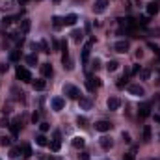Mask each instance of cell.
Here are the masks:
<instances>
[{"mask_svg": "<svg viewBox=\"0 0 160 160\" xmlns=\"http://www.w3.org/2000/svg\"><path fill=\"white\" fill-rule=\"evenodd\" d=\"M71 145H73L75 149H84V145H86V138H82V136H75V138L71 140Z\"/></svg>", "mask_w": 160, "mask_h": 160, "instance_id": "obj_9", "label": "cell"}, {"mask_svg": "<svg viewBox=\"0 0 160 160\" xmlns=\"http://www.w3.org/2000/svg\"><path fill=\"white\" fill-rule=\"evenodd\" d=\"M37 119H39V113H37V112H34V116H32V121H34V123H37Z\"/></svg>", "mask_w": 160, "mask_h": 160, "instance_id": "obj_45", "label": "cell"}, {"mask_svg": "<svg viewBox=\"0 0 160 160\" xmlns=\"http://www.w3.org/2000/svg\"><path fill=\"white\" fill-rule=\"evenodd\" d=\"M35 143H37V145H41V147H45L49 142H47V138H45V134H39L37 138H35Z\"/></svg>", "mask_w": 160, "mask_h": 160, "instance_id": "obj_26", "label": "cell"}, {"mask_svg": "<svg viewBox=\"0 0 160 160\" xmlns=\"http://www.w3.org/2000/svg\"><path fill=\"white\" fill-rule=\"evenodd\" d=\"M128 93L134 95V97H143V95H145V89H143V86H140V84H130V86H128Z\"/></svg>", "mask_w": 160, "mask_h": 160, "instance_id": "obj_4", "label": "cell"}, {"mask_svg": "<svg viewBox=\"0 0 160 160\" xmlns=\"http://www.w3.org/2000/svg\"><path fill=\"white\" fill-rule=\"evenodd\" d=\"M123 140H125V142H130V134H128V132H123Z\"/></svg>", "mask_w": 160, "mask_h": 160, "instance_id": "obj_44", "label": "cell"}, {"mask_svg": "<svg viewBox=\"0 0 160 160\" xmlns=\"http://www.w3.org/2000/svg\"><path fill=\"white\" fill-rule=\"evenodd\" d=\"M138 113H140V117H142V119H145V117L149 116V113H151V104H142Z\"/></svg>", "mask_w": 160, "mask_h": 160, "instance_id": "obj_18", "label": "cell"}, {"mask_svg": "<svg viewBox=\"0 0 160 160\" xmlns=\"http://www.w3.org/2000/svg\"><path fill=\"white\" fill-rule=\"evenodd\" d=\"M112 123L110 121H104V119H101V121H97L95 123V130H99V132H108V130H112Z\"/></svg>", "mask_w": 160, "mask_h": 160, "instance_id": "obj_6", "label": "cell"}, {"mask_svg": "<svg viewBox=\"0 0 160 160\" xmlns=\"http://www.w3.org/2000/svg\"><path fill=\"white\" fill-rule=\"evenodd\" d=\"M39 128H41V132L45 134V132H49V128H50V125H49V123H41V125H39Z\"/></svg>", "mask_w": 160, "mask_h": 160, "instance_id": "obj_38", "label": "cell"}, {"mask_svg": "<svg viewBox=\"0 0 160 160\" xmlns=\"http://www.w3.org/2000/svg\"><path fill=\"white\" fill-rule=\"evenodd\" d=\"M52 47H54V50H58V49H60V43H58V41H56V39H54V41H52Z\"/></svg>", "mask_w": 160, "mask_h": 160, "instance_id": "obj_47", "label": "cell"}, {"mask_svg": "<svg viewBox=\"0 0 160 160\" xmlns=\"http://www.w3.org/2000/svg\"><path fill=\"white\" fill-rule=\"evenodd\" d=\"M145 9H147V15H156V13H158V9H160V6H158L156 2H149Z\"/></svg>", "mask_w": 160, "mask_h": 160, "instance_id": "obj_16", "label": "cell"}, {"mask_svg": "<svg viewBox=\"0 0 160 160\" xmlns=\"http://www.w3.org/2000/svg\"><path fill=\"white\" fill-rule=\"evenodd\" d=\"M41 73H43V76H52V65L50 63H43L41 65Z\"/></svg>", "mask_w": 160, "mask_h": 160, "instance_id": "obj_21", "label": "cell"}, {"mask_svg": "<svg viewBox=\"0 0 160 160\" xmlns=\"http://www.w3.org/2000/svg\"><path fill=\"white\" fill-rule=\"evenodd\" d=\"M19 149L22 151V156H24V158H30L32 156V145L30 143H22Z\"/></svg>", "mask_w": 160, "mask_h": 160, "instance_id": "obj_14", "label": "cell"}, {"mask_svg": "<svg viewBox=\"0 0 160 160\" xmlns=\"http://www.w3.org/2000/svg\"><path fill=\"white\" fill-rule=\"evenodd\" d=\"M0 145H2V147H8V145H9V138H6V136H0Z\"/></svg>", "mask_w": 160, "mask_h": 160, "instance_id": "obj_36", "label": "cell"}, {"mask_svg": "<svg viewBox=\"0 0 160 160\" xmlns=\"http://www.w3.org/2000/svg\"><path fill=\"white\" fill-rule=\"evenodd\" d=\"M117 69H119V61L110 60V61L106 63V71H108V73H113V71H117Z\"/></svg>", "mask_w": 160, "mask_h": 160, "instance_id": "obj_20", "label": "cell"}, {"mask_svg": "<svg viewBox=\"0 0 160 160\" xmlns=\"http://www.w3.org/2000/svg\"><path fill=\"white\" fill-rule=\"evenodd\" d=\"M108 6V0H95L93 4V13H102Z\"/></svg>", "mask_w": 160, "mask_h": 160, "instance_id": "obj_8", "label": "cell"}, {"mask_svg": "<svg viewBox=\"0 0 160 160\" xmlns=\"http://www.w3.org/2000/svg\"><path fill=\"white\" fill-rule=\"evenodd\" d=\"M20 60V50H11L9 52V61H19Z\"/></svg>", "mask_w": 160, "mask_h": 160, "instance_id": "obj_29", "label": "cell"}, {"mask_svg": "<svg viewBox=\"0 0 160 160\" xmlns=\"http://www.w3.org/2000/svg\"><path fill=\"white\" fill-rule=\"evenodd\" d=\"M60 147H61V143H60L58 140H52V143H50V151H52V153H58Z\"/></svg>", "mask_w": 160, "mask_h": 160, "instance_id": "obj_31", "label": "cell"}, {"mask_svg": "<svg viewBox=\"0 0 160 160\" xmlns=\"http://www.w3.org/2000/svg\"><path fill=\"white\" fill-rule=\"evenodd\" d=\"M9 123H8V119H2V121H0V127H8Z\"/></svg>", "mask_w": 160, "mask_h": 160, "instance_id": "obj_50", "label": "cell"}, {"mask_svg": "<svg viewBox=\"0 0 160 160\" xmlns=\"http://www.w3.org/2000/svg\"><path fill=\"white\" fill-rule=\"evenodd\" d=\"M99 145H101L104 151H108V149L113 147V142H112V138H108V136H102V138L99 140Z\"/></svg>", "mask_w": 160, "mask_h": 160, "instance_id": "obj_10", "label": "cell"}, {"mask_svg": "<svg viewBox=\"0 0 160 160\" xmlns=\"http://www.w3.org/2000/svg\"><path fill=\"white\" fill-rule=\"evenodd\" d=\"M140 22H142V24H147L149 20H147V17H140Z\"/></svg>", "mask_w": 160, "mask_h": 160, "instance_id": "obj_49", "label": "cell"}, {"mask_svg": "<svg viewBox=\"0 0 160 160\" xmlns=\"http://www.w3.org/2000/svg\"><path fill=\"white\" fill-rule=\"evenodd\" d=\"M123 160H134V154L132 153H128V154H125V158Z\"/></svg>", "mask_w": 160, "mask_h": 160, "instance_id": "obj_46", "label": "cell"}, {"mask_svg": "<svg viewBox=\"0 0 160 160\" xmlns=\"http://www.w3.org/2000/svg\"><path fill=\"white\" fill-rule=\"evenodd\" d=\"M39 49H41L45 54H49V52H50V49H49V43L45 41V39H41V41H39Z\"/></svg>", "mask_w": 160, "mask_h": 160, "instance_id": "obj_27", "label": "cell"}, {"mask_svg": "<svg viewBox=\"0 0 160 160\" xmlns=\"http://www.w3.org/2000/svg\"><path fill=\"white\" fill-rule=\"evenodd\" d=\"M52 138L60 142V138H61V134H60V130H54V134H52Z\"/></svg>", "mask_w": 160, "mask_h": 160, "instance_id": "obj_42", "label": "cell"}, {"mask_svg": "<svg viewBox=\"0 0 160 160\" xmlns=\"http://www.w3.org/2000/svg\"><path fill=\"white\" fill-rule=\"evenodd\" d=\"M63 67H65V69H67V71H71V69H73V67H75V65H73V61H71V58H67V60L63 61Z\"/></svg>", "mask_w": 160, "mask_h": 160, "instance_id": "obj_34", "label": "cell"}, {"mask_svg": "<svg viewBox=\"0 0 160 160\" xmlns=\"http://www.w3.org/2000/svg\"><path fill=\"white\" fill-rule=\"evenodd\" d=\"M13 20H15V17H4V19H2V24H4V26H9Z\"/></svg>", "mask_w": 160, "mask_h": 160, "instance_id": "obj_35", "label": "cell"}, {"mask_svg": "<svg viewBox=\"0 0 160 160\" xmlns=\"http://www.w3.org/2000/svg\"><path fill=\"white\" fill-rule=\"evenodd\" d=\"M71 35H73V41H75V43H80V41H82V37H84V32H82V30H78V28H75V30L71 32Z\"/></svg>", "mask_w": 160, "mask_h": 160, "instance_id": "obj_22", "label": "cell"}, {"mask_svg": "<svg viewBox=\"0 0 160 160\" xmlns=\"http://www.w3.org/2000/svg\"><path fill=\"white\" fill-rule=\"evenodd\" d=\"M19 151H20V149H17V147L9 149V158H13V160H15V158H19Z\"/></svg>", "mask_w": 160, "mask_h": 160, "instance_id": "obj_33", "label": "cell"}, {"mask_svg": "<svg viewBox=\"0 0 160 160\" xmlns=\"http://www.w3.org/2000/svg\"><path fill=\"white\" fill-rule=\"evenodd\" d=\"M17 78H20L22 82H32V73L22 65H17Z\"/></svg>", "mask_w": 160, "mask_h": 160, "instance_id": "obj_3", "label": "cell"}, {"mask_svg": "<svg viewBox=\"0 0 160 160\" xmlns=\"http://www.w3.org/2000/svg\"><path fill=\"white\" fill-rule=\"evenodd\" d=\"M32 86H34V89H35V91H43L45 87H47V82H45L43 78H37V80H34V82H32Z\"/></svg>", "mask_w": 160, "mask_h": 160, "instance_id": "obj_12", "label": "cell"}, {"mask_svg": "<svg viewBox=\"0 0 160 160\" xmlns=\"http://www.w3.org/2000/svg\"><path fill=\"white\" fill-rule=\"evenodd\" d=\"M54 160H63V158H54Z\"/></svg>", "mask_w": 160, "mask_h": 160, "instance_id": "obj_51", "label": "cell"}, {"mask_svg": "<svg viewBox=\"0 0 160 160\" xmlns=\"http://www.w3.org/2000/svg\"><path fill=\"white\" fill-rule=\"evenodd\" d=\"M19 128H20V117H15V119L11 121V132H13L15 138L19 136Z\"/></svg>", "mask_w": 160, "mask_h": 160, "instance_id": "obj_15", "label": "cell"}, {"mask_svg": "<svg viewBox=\"0 0 160 160\" xmlns=\"http://www.w3.org/2000/svg\"><path fill=\"white\" fill-rule=\"evenodd\" d=\"M78 104H80L82 110H91V106H93V102H91L89 99H86V97H80L78 99Z\"/></svg>", "mask_w": 160, "mask_h": 160, "instance_id": "obj_13", "label": "cell"}, {"mask_svg": "<svg viewBox=\"0 0 160 160\" xmlns=\"http://www.w3.org/2000/svg\"><path fill=\"white\" fill-rule=\"evenodd\" d=\"M104 160H110V158H104Z\"/></svg>", "mask_w": 160, "mask_h": 160, "instance_id": "obj_53", "label": "cell"}, {"mask_svg": "<svg viewBox=\"0 0 160 160\" xmlns=\"http://www.w3.org/2000/svg\"><path fill=\"white\" fill-rule=\"evenodd\" d=\"M37 2H39V0H37Z\"/></svg>", "mask_w": 160, "mask_h": 160, "instance_id": "obj_54", "label": "cell"}, {"mask_svg": "<svg viewBox=\"0 0 160 160\" xmlns=\"http://www.w3.org/2000/svg\"><path fill=\"white\" fill-rule=\"evenodd\" d=\"M30 26H32V22H30L28 19H24V20L20 22V32H22V34H28V32H30Z\"/></svg>", "mask_w": 160, "mask_h": 160, "instance_id": "obj_23", "label": "cell"}, {"mask_svg": "<svg viewBox=\"0 0 160 160\" xmlns=\"http://www.w3.org/2000/svg\"><path fill=\"white\" fill-rule=\"evenodd\" d=\"M149 75H151V71H149V69H143V71H142V78H143V80H147V78H149Z\"/></svg>", "mask_w": 160, "mask_h": 160, "instance_id": "obj_40", "label": "cell"}, {"mask_svg": "<svg viewBox=\"0 0 160 160\" xmlns=\"http://www.w3.org/2000/svg\"><path fill=\"white\" fill-rule=\"evenodd\" d=\"M89 50H91V41L86 43V47L82 49V63H87V58H89Z\"/></svg>", "mask_w": 160, "mask_h": 160, "instance_id": "obj_19", "label": "cell"}, {"mask_svg": "<svg viewBox=\"0 0 160 160\" xmlns=\"http://www.w3.org/2000/svg\"><path fill=\"white\" fill-rule=\"evenodd\" d=\"M13 6V0H0V9H9Z\"/></svg>", "mask_w": 160, "mask_h": 160, "instance_id": "obj_28", "label": "cell"}, {"mask_svg": "<svg viewBox=\"0 0 160 160\" xmlns=\"http://www.w3.org/2000/svg\"><path fill=\"white\" fill-rule=\"evenodd\" d=\"M17 2H19V4H20V6H26V4H28V2H30V0H17Z\"/></svg>", "mask_w": 160, "mask_h": 160, "instance_id": "obj_48", "label": "cell"}, {"mask_svg": "<svg viewBox=\"0 0 160 160\" xmlns=\"http://www.w3.org/2000/svg\"><path fill=\"white\" fill-rule=\"evenodd\" d=\"M8 69H9V65H8V63H0V75L8 73Z\"/></svg>", "mask_w": 160, "mask_h": 160, "instance_id": "obj_37", "label": "cell"}, {"mask_svg": "<svg viewBox=\"0 0 160 160\" xmlns=\"http://www.w3.org/2000/svg\"><path fill=\"white\" fill-rule=\"evenodd\" d=\"M143 142H151V127L149 125L143 127Z\"/></svg>", "mask_w": 160, "mask_h": 160, "instance_id": "obj_25", "label": "cell"}, {"mask_svg": "<svg viewBox=\"0 0 160 160\" xmlns=\"http://www.w3.org/2000/svg\"><path fill=\"white\" fill-rule=\"evenodd\" d=\"M130 73H132V75H138V73H140V65H134Z\"/></svg>", "mask_w": 160, "mask_h": 160, "instance_id": "obj_43", "label": "cell"}, {"mask_svg": "<svg viewBox=\"0 0 160 160\" xmlns=\"http://www.w3.org/2000/svg\"><path fill=\"white\" fill-rule=\"evenodd\" d=\"M54 2H60V0H54Z\"/></svg>", "mask_w": 160, "mask_h": 160, "instance_id": "obj_52", "label": "cell"}, {"mask_svg": "<svg viewBox=\"0 0 160 160\" xmlns=\"http://www.w3.org/2000/svg\"><path fill=\"white\" fill-rule=\"evenodd\" d=\"M63 95H67L69 99H78L80 91H78V87L73 86V84H65V86H63Z\"/></svg>", "mask_w": 160, "mask_h": 160, "instance_id": "obj_2", "label": "cell"}, {"mask_svg": "<svg viewBox=\"0 0 160 160\" xmlns=\"http://www.w3.org/2000/svg\"><path fill=\"white\" fill-rule=\"evenodd\" d=\"M63 26V19L61 17H52V28L54 30H60Z\"/></svg>", "mask_w": 160, "mask_h": 160, "instance_id": "obj_24", "label": "cell"}, {"mask_svg": "<svg viewBox=\"0 0 160 160\" xmlns=\"http://www.w3.org/2000/svg\"><path fill=\"white\" fill-rule=\"evenodd\" d=\"M76 125L82 127V128H86V127H87V119H86L84 116H78V117H76Z\"/></svg>", "mask_w": 160, "mask_h": 160, "instance_id": "obj_30", "label": "cell"}, {"mask_svg": "<svg viewBox=\"0 0 160 160\" xmlns=\"http://www.w3.org/2000/svg\"><path fill=\"white\" fill-rule=\"evenodd\" d=\"M106 106H108V110H110V112H116V110H119L121 101H119L117 97H110V99L106 101Z\"/></svg>", "mask_w": 160, "mask_h": 160, "instance_id": "obj_7", "label": "cell"}, {"mask_svg": "<svg viewBox=\"0 0 160 160\" xmlns=\"http://www.w3.org/2000/svg\"><path fill=\"white\" fill-rule=\"evenodd\" d=\"M50 104H52V110H54V112H60V110H63V106H65V99H63V97H52Z\"/></svg>", "mask_w": 160, "mask_h": 160, "instance_id": "obj_5", "label": "cell"}, {"mask_svg": "<svg viewBox=\"0 0 160 160\" xmlns=\"http://www.w3.org/2000/svg\"><path fill=\"white\" fill-rule=\"evenodd\" d=\"M76 20H78V17H76L75 13H69V15L63 19V24H65V26H75V24H76Z\"/></svg>", "mask_w": 160, "mask_h": 160, "instance_id": "obj_11", "label": "cell"}, {"mask_svg": "<svg viewBox=\"0 0 160 160\" xmlns=\"http://www.w3.org/2000/svg\"><path fill=\"white\" fill-rule=\"evenodd\" d=\"M128 49H130V43H128L127 39H119V41L113 43V50L119 52V54H127Z\"/></svg>", "mask_w": 160, "mask_h": 160, "instance_id": "obj_1", "label": "cell"}, {"mask_svg": "<svg viewBox=\"0 0 160 160\" xmlns=\"http://www.w3.org/2000/svg\"><path fill=\"white\" fill-rule=\"evenodd\" d=\"M78 156H80V160H89V153H86V151H82Z\"/></svg>", "mask_w": 160, "mask_h": 160, "instance_id": "obj_41", "label": "cell"}, {"mask_svg": "<svg viewBox=\"0 0 160 160\" xmlns=\"http://www.w3.org/2000/svg\"><path fill=\"white\" fill-rule=\"evenodd\" d=\"M86 87H87L89 93H93V91H95L97 84H95V78H93V76H87V78H86Z\"/></svg>", "mask_w": 160, "mask_h": 160, "instance_id": "obj_17", "label": "cell"}, {"mask_svg": "<svg viewBox=\"0 0 160 160\" xmlns=\"http://www.w3.org/2000/svg\"><path fill=\"white\" fill-rule=\"evenodd\" d=\"M26 63H28V65H35V63H37V56H35V54L26 56Z\"/></svg>", "mask_w": 160, "mask_h": 160, "instance_id": "obj_32", "label": "cell"}, {"mask_svg": "<svg viewBox=\"0 0 160 160\" xmlns=\"http://www.w3.org/2000/svg\"><path fill=\"white\" fill-rule=\"evenodd\" d=\"M91 67H93V69L97 71L99 67H101V60H99V58H95V60H93V65H91Z\"/></svg>", "mask_w": 160, "mask_h": 160, "instance_id": "obj_39", "label": "cell"}]
</instances>
